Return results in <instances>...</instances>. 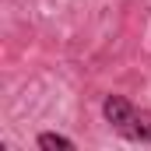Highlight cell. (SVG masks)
<instances>
[{"instance_id":"7a4b0ae2","label":"cell","mask_w":151,"mask_h":151,"mask_svg":"<svg viewBox=\"0 0 151 151\" xmlns=\"http://www.w3.org/2000/svg\"><path fill=\"white\" fill-rule=\"evenodd\" d=\"M35 144H39V148H63V151H74V141L63 137V134H39Z\"/></svg>"},{"instance_id":"6da1fadb","label":"cell","mask_w":151,"mask_h":151,"mask_svg":"<svg viewBox=\"0 0 151 151\" xmlns=\"http://www.w3.org/2000/svg\"><path fill=\"white\" fill-rule=\"evenodd\" d=\"M102 116L109 119V127H113L119 137L151 144V113L148 109H137L130 99H123V95H106Z\"/></svg>"}]
</instances>
